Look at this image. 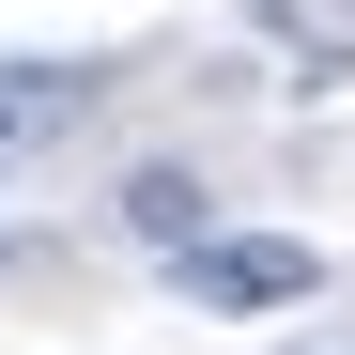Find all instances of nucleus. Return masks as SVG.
I'll return each mask as SVG.
<instances>
[{"instance_id":"1","label":"nucleus","mask_w":355,"mask_h":355,"mask_svg":"<svg viewBox=\"0 0 355 355\" xmlns=\"http://www.w3.org/2000/svg\"><path fill=\"white\" fill-rule=\"evenodd\" d=\"M170 278H186V309H309L324 293V248H293V232H201V248H170Z\"/></svg>"},{"instance_id":"2","label":"nucleus","mask_w":355,"mask_h":355,"mask_svg":"<svg viewBox=\"0 0 355 355\" xmlns=\"http://www.w3.org/2000/svg\"><path fill=\"white\" fill-rule=\"evenodd\" d=\"M93 124V62H0V170Z\"/></svg>"},{"instance_id":"3","label":"nucleus","mask_w":355,"mask_h":355,"mask_svg":"<svg viewBox=\"0 0 355 355\" xmlns=\"http://www.w3.org/2000/svg\"><path fill=\"white\" fill-rule=\"evenodd\" d=\"M124 232H139L155 263H170V248H201V232H216V201H201V170H139V186H124Z\"/></svg>"},{"instance_id":"4","label":"nucleus","mask_w":355,"mask_h":355,"mask_svg":"<svg viewBox=\"0 0 355 355\" xmlns=\"http://www.w3.org/2000/svg\"><path fill=\"white\" fill-rule=\"evenodd\" d=\"M0 263H16V232H0Z\"/></svg>"}]
</instances>
